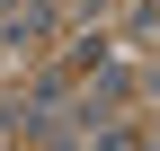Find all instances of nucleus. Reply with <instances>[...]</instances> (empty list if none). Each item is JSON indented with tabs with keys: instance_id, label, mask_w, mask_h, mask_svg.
I'll list each match as a JSON object with an SVG mask.
<instances>
[{
	"instance_id": "1",
	"label": "nucleus",
	"mask_w": 160,
	"mask_h": 151,
	"mask_svg": "<svg viewBox=\"0 0 160 151\" xmlns=\"http://www.w3.org/2000/svg\"><path fill=\"white\" fill-rule=\"evenodd\" d=\"M0 36H45V0H0Z\"/></svg>"
}]
</instances>
